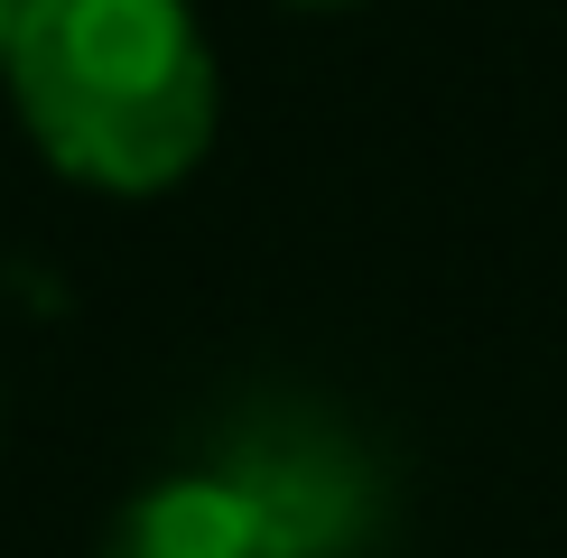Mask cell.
<instances>
[{"instance_id": "obj_3", "label": "cell", "mask_w": 567, "mask_h": 558, "mask_svg": "<svg viewBox=\"0 0 567 558\" xmlns=\"http://www.w3.org/2000/svg\"><path fill=\"white\" fill-rule=\"evenodd\" d=\"M103 558H298V549L233 475L196 465V475L140 484L103 521Z\"/></svg>"}, {"instance_id": "obj_1", "label": "cell", "mask_w": 567, "mask_h": 558, "mask_svg": "<svg viewBox=\"0 0 567 558\" xmlns=\"http://www.w3.org/2000/svg\"><path fill=\"white\" fill-rule=\"evenodd\" d=\"M0 84L47 168L103 196H158L215 140V56L186 0H19Z\"/></svg>"}, {"instance_id": "obj_2", "label": "cell", "mask_w": 567, "mask_h": 558, "mask_svg": "<svg viewBox=\"0 0 567 558\" xmlns=\"http://www.w3.org/2000/svg\"><path fill=\"white\" fill-rule=\"evenodd\" d=\"M215 475H233L251 503L289 530L298 558H363L382 540V456L344 428L336 410H307V401H243L215 428Z\"/></svg>"}, {"instance_id": "obj_4", "label": "cell", "mask_w": 567, "mask_h": 558, "mask_svg": "<svg viewBox=\"0 0 567 558\" xmlns=\"http://www.w3.org/2000/svg\"><path fill=\"white\" fill-rule=\"evenodd\" d=\"M10 29H19V0H0V65H10Z\"/></svg>"}, {"instance_id": "obj_5", "label": "cell", "mask_w": 567, "mask_h": 558, "mask_svg": "<svg viewBox=\"0 0 567 558\" xmlns=\"http://www.w3.org/2000/svg\"><path fill=\"white\" fill-rule=\"evenodd\" d=\"M298 10H344V0H298Z\"/></svg>"}]
</instances>
